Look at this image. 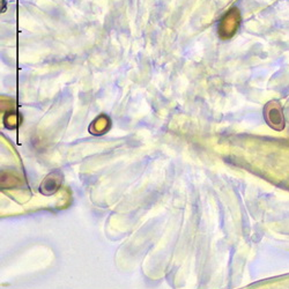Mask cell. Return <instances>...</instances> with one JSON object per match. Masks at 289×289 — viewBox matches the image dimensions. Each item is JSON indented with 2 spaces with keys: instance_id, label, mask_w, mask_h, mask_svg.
Segmentation results:
<instances>
[{
  "instance_id": "6da1fadb",
  "label": "cell",
  "mask_w": 289,
  "mask_h": 289,
  "mask_svg": "<svg viewBox=\"0 0 289 289\" xmlns=\"http://www.w3.org/2000/svg\"><path fill=\"white\" fill-rule=\"evenodd\" d=\"M238 26H239V14L237 10H231L229 13L226 14V17H223V20H222V22L220 24V30H219V33H220L221 37H224V38H228V37H231L235 33L237 32V29H238Z\"/></svg>"
}]
</instances>
